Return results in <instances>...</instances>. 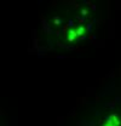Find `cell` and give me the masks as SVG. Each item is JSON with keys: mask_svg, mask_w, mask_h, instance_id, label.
Masks as SVG:
<instances>
[{"mask_svg": "<svg viewBox=\"0 0 121 126\" xmlns=\"http://www.w3.org/2000/svg\"><path fill=\"white\" fill-rule=\"evenodd\" d=\"M84 32V29L82 28H79V31H77V35H81V33Z\"/></svg>", "mask_w": 121, "mask_h": 126, "instance_id": "obj_1", "label": "cell"}]
</instances>
